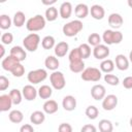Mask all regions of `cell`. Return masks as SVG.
Masks as SVG:
<instances>
[{
	"label": "cell",
	"mask_w": 132,
	"mask_h": 132,
	"mask_svg": "<svg viewBox=\"0 0 132 132\" xmlns=\"http://www.w3.org/2000/svg\"><path fill=\"white\" fill-rule=\"evenodd\" d=\"M12 100L9 94H3L0 96V111H7L11 108Z\"/></svg>",
	"instance_id": "d6986e66"
},
{
	"label": "cell",
	"mask_w": 132,
	"mask_h": 132,
	"mask_svg": "<svg viewBox=\"0 0 132 132\" xmlns=\"http://www.w3.org/2000/svg\"><path fill=\"white\" fill-rule=\"evenodd\" d=\"M90 12H91V15L93 19L95 20H102L105 15V10L104 8L99 5V4H94L91 6V9H90Z\"/></svg>",
	"instance_id": "ac0fdd59"
},
{
	"label": "cell",
	"mask_w": 132,
	"mask_h": 132,
	"mask_svg": "<svg viewBox=\"0 0 132 132\" xmlns=\"http://www.w3.org/2000/svg\"><path fill=\"white\" fill-rule=\"evenodd\" d=\"M8 118H9V121L11 123H14V124H19L21 123L23 120H24V114L21 110H18V109H13L9 112L8 114Z\"/></svg>",
	"instance_id": "d4e9b609"
},
{
	"label": "cell",
	"mask_w": 132,
	"mask_h": 132,
	"mask_svg": "<svg viewBox=\"0 0 132 132\" xmlns=\"http://www.w3.org/2000/svg\"><path fill=\"white\" fill-rule=\"evenodd\" d=\"M123 87L126 89H132V76H127L123 79Z\"/></svg>",
	"instance_id": "ee69618b"
},
{
	"label": "cell",
	"mask_w": 132,
	"mask_h": 132,
	"mask_svg": "<svg viewBox=\"0 0 132 132\" xmlns=\"http://www.w3.org/2000/svg\"><path fill=\"white\" fill-rule=\"evenodd\" d=\"M104 80H105V82H107L110 86H118L120 82V79L118 76H116L113 74H109V73H106L104 75Z\"/></svg>",
	"instance_id": "ab89813d"
},
{
	"label": "cell",
	"mask_w": 132,
	"mask_h": 132,
	"mask_svg": "<svg viewBox=\"0 0 132 132\" xmlns=\"http://www.w3.org/2000/svg\"><path fill=\"white\" fill-rule=\"evenodd\" d=\"M127 3H128V6L132 8V0H128V1H127Z\"/></svg>",
	"instance_id": "681fc988"
},
{
	"label": "cell",
	"mask_w": 132,
	"mask_h": 132,
	"mask_svg": "<svg viewBox=\"0 0 132 132\" xmlns=\"http://www.w3.org/2000/svg\"><path fill=\"white\" fill-rule=\"evenodd\" d=\"M114 69V63L112 60L109 59H104L101 64H100V70L105 72V73H109Z\"/></svg>",
	"instance_id": "4316f807"
},
{
	"label": "cell",
	"mask_w": 132,
	"mask_h": 132,
	"mask_svg": "<svg viewBox=\"0 0 132 132\" xmlns=\"http://www.w3.org/2000/svg\"><path fill=\"white\" fill-rule=\"evenodd\" d=\"M99 114V110L96 106L94 105H90L86 108V116L90 119V120H95Z\"/></svg>",
	"instance_id": "8d00e7d4"
},
{
	"label": "cell",
	"mask_w": 132,
	"mask_h": 132,
	"mask_svg": "<svg viewBox=\"0 0 132 132\" xmlns=\"http://www.w3.org/2000/svg\"><path fill=\"white\" fill-rule=\"evenodd\" d=\"M130 126H131V127H132V118H131V119H130Z\"/></svg>",
	"instance_id": "816d5d0a"
},
{
	"label": "cell",
	"mask_w": 132,
	"mask_h": 132,
	"mask_svg": "<svg viewBox=\"0 0 132 132\" xmlns=\"http://www.w3.org/2000/svg\"><path fill=\"white\" fill-rule=\"evenodd\" d=\"M9 87V80L4 75L0 76V91H5Z\"/></svg>",
	"instance_id": "b9f144b4"
},
{
	"label": "cell",
	"mask_w": 132,
	"mask_h": 132,
	"mask_svg": "<svg viewBox=\"0 0 132 132\" xmlns=\"http://www.w3.org/2000/svg\"><path fill=\"white\" fill-rule=\"evenodd\" d=\"M50 80H51V85L55 90H62L65 85H66V80L64 77V74L61 71H57L55 70L51 75H50Z\"/></svg>",
	"instance_id": "8992f818"
},
{
	"label": "cell",
	"mask_w": 132,
	"mask_h": 132,
	"mask_svg": "<svg viewBox=\"0 0 132 132\" xmlns=\"http://www.w3.org/2000/svg\"><path fill=\"white\" fill-rule=\"evenodd\" d=\"M0 51H1V54H0V57L2 58L3 56H4V53H5V50H4V44L2 43L1 45H0Z\"/></svg>",
	"instance_id": "c3c4849f"
},
{
	"label": "cell",
	"mask_w": 132,
	"mask_h": 132,
	"mask_svg": "<svg viewBox=\"0 0 132 132\" xmlns=\"http://www.w3.org/2000/svg\"><path fill=\"white\" fill-rule=\"evenodd\" d=\"M102 39L105 42V44H118L123 40V34L120 31H112V30H105Z\"/></svg>",
	"instance_id": "277c9868"
},
{
	"label": "cell",
	"mask_w": 132,
	"mask_h": 132,
	"mask_svg": "<svg viewBox=\"0 0 132 132\" xmlns=\"http://www.w3.org/2000/svg\"><path fill=\"white\" fill-rule=\"evenodd\" d=\"M57 18H58V9L56 7L51 6L45 10V19L48 22H54L57 20Z\"/></svg>",
	"instance_id": "4dcf8cb0"
},
{
	"label": "cell",
	"mask_w": 132,
	"mask_h": 132,
	"mask_svg": "<svg viewBox=\"0 0 132 132\" xmlns=\"http://www.w3.org/2000/svg\"><path fill=\"white\" fill-rule=\"evenodd\" d=\"M101 42V37L98 33H92L91 35H89L88 37V43L92 46H96L98 44H100Z\"/></svg>",
	"instance_id": "74e56055"
},
{
	"label": "cell",
	"mask_w": 132,
	"mask_h": 132,
	"mask_svg": "<svg viewBox=\"0 0 132 132\" xmlns=\"http://www.w3.org/2000/svg\"><path fill=\"white\" fill-rule=\"evenodd\" d=\"M58 129H59L60 132H72V127L68 123H62V124H60V126H59Z\"/></svg>",
	"instance_id": "7bdbcfd3"
},
{
	"label": "cell",
	"mask_w": 132,
	"mask_h": 132,
	"mask_svg": "<svg viewBox=\"0 0 132 132\" xmlns=\"http://www.w3.org/2000/svg\"><path fill=\"white\" fill-rule=\"evenodd\" d=\"M69 68L72 72L74 73H79V72H82L84 69H85V63L84 61H77V62H71L69 64Z\"/></svg>",
	"instance_id": "d6a6232c"
},
{
	"label": "cell",
	"mask_w": 132,
	"mask_h": 132,
	"mask_svg": "<svg viewBox=\"0 0 132 132\" xmlns=\"http://www.w3.org/2000/svg\"><path fill=\"white\" fill-rule=\"evenodd\" d=\"M45 120V116H44V111H40V110H35L31 113L30 116V121L32 124L35 125H40L44 122Z\"/></svg>",
	"instance_id": "cb8c5ba5"
},
{
	"label": "cell",
	"mask_w": 132,
	"mask_h": 132,
	"mask_svg": "<svg viewBox=\"0 0 132 132\" xmlns=\"http://www.w3.org/2000/svg\"><path fill=\"white\" fill-rule=\"evenodd\" d=\"M93 56L98 60H104L109 56V48L105 44H98L94 46L93 50Z\"/></svg>",
	"instance_id": "ba28073f"
},
{
	"label": "cell",
	"mask_w": 132,
	"mask_h": 132,
	"mask_svg": "<svg viewBox=\"0 0 132 132\" xmlns=\"http://www.w3.org/2000/svg\"><path fill=\"white\" fill-rule=\"evenodd\" d=\"M23 96L27 101H33L36 99L37 95H38V91L32 86V85H26L24 86L23 90H22Z\"/></svg>",
	"instance_id": "30bf717a"
},
{
	"label": "cell",
	"mask_w": 132,
	"mask_h": 132,
	"mask_svg": "<svg viewBox=\"0 0 132 132\" xmlns=\"http://www.w3.org/2000/svg\"><path fill=\"white\" fill-rule=\"evenodd\" d=\"M18 63H20V61L16 60V59H15L14 57H12L11 55H9V56H7L6 58H4V59L2 60L1 66H2V68H3L4 70L11 72V70L14 68V66H15Z\"/></svg>",
	"instance_id": "7c38bea8"
},
{
	"label": "cell",
	"mask_w": 132,
	"mask_h": 132,
	"mask_svg": "<svg viewBox=\"0 0 132 132\" xmlns=\"http://www.w3.org/2000/svg\"><path fill=\"white\" fill-rule=\"evenodd\" d=\"M99 130L101 132H111L113 130V126H112V123L109 121V120H106V119H103L99 122Z\"/></svg>",
	"instance_id": "f546056e"
},
{
	"label": "cell",
	"mask_w": 132,
	"mask_h": 132,
	"mask_svg": "<svg viewBox=\"0 0 132 132\" xmlns=\"http://www.w3.org/2000/svg\"><path fill=\"white\" fill-rule=\"evenodd\" d=\"M44 65L47 69L55 71V70L58 69V67L60 65V62L55 56H47L44 60Z\"/></svg>",
	"instance_id": "603a6c76"
},
{
	"label": "cell",
	"mask_w": 132,
	"mask_h": 132,
	"mask_svg": "<svg viewBox=\"0 0 132 132\" xmlns=\"http://www.w3.org/2000/svg\"><path fill=\"white\" fill-rule=\"evenodd\" d=\"M13 40V35L11 33H3L1 36V42L3 44H10Z\"/></svg>",
	"instance_id": "60d3db41"
},
{
	"label": "cell",
	"mask_w": 132,
	"mask_h": 132,
	"mask_svg": "<svg viewBox=\"0 0 132 132\" xmlns=\"http://www.w3.org/2000/svg\"><path fill=\"white\" fill-rule=\"evenodd\" d=\"M54 48H55L54 50L55 55L58 58H62V57L66 56V54L68 53L69 45H68V43L66 41H61V42H58V44H56Z\"/></svg>",
	"instance_id": "e0dca14e"
},
{
	"label": "cell",
	"mask_w": 132,
	"mask_h": 132,
	"mask_svg": "<svg viewBox=\"0 0 132 132\" xmlns=\"http://www.w3.org/2000/svg\"><path fill=\"white\" fill-rule=\"evenodd\" d=\"M124 23V20H123V16L120 14V13H111L109 14L108 16V24L111 28H114V29H119L122 27Z\"/></svg>",
	"instance_id": "4fadbf2b"
},
{
	"label": "cell",
	"mask_w": 132,
	"mask_h": 132,
	"mask_svg": "<svg viewBox=\"0 0 132 132\" xmlns=\"http://www.w3.org/2000/svg\"><path fill=\"white\" fill-rule=\"evenodd\" d=\"M59 13H60V16L64 20L66 19H69L72 14V4L68 1L66 2H63L60 6V9H59Z\"/></svg>",
	"instance_id": "9a60e30c"
},
{
	"label": "cell",
	"mask_w": 132,
	"mask_h": 132,
	"mask_svg": "<svg viewBox=\"0 0 132 132\" xmlns=\"http://www.w3.org/2000/svg\"><path fill=\"white\" fill-rule=\"evenodd\" d=\"M116 66L119 70H127L129 68V60L122 54L116 56Z\"/></svg>",
	"instance_id": "44dd1931"
},
{
	"label": "cell",
	"mask_w": 132,
	"mask_h": 132,
	"mask_svg": "<svg viewBox=\"0 0 132 132\" xmlns=\"http://www.w3.org/2000/svg\"><path fill=\"white\" fill-rule=\"evenodd\" d=\"M96 127L93 125H85L84 127H81L80 131L81 132H96Z\"/></svg>",
	"instance_id": "f6af8a7d"
},
{
	"label": "cell",
	"mask_w": 132,
	"mask_h": 132,
	"mask_svg": "<svg viewBox=\"0 0 132 132\" xmlns=\"http://www.w3.org/2000/svg\"><path fill=\"white\" fill-rule=\"evenodd\" d=\"M118 105V97L113 94L107 95L102 99V107L104 110H112Z\"/></svg>",
	"instance_id": "9c48e42d"
},
{
	"label": "cell",
	"mask_w": 132,
	"mask_h": 132,
	"mask_svg": "<svg viewBox=\"0 0 132 132\" xmlns=\"http://www.w3.org/2000/svg\"><path fill=\"white\" fill-rule=\"evenodd\" d=\"M53 94V90L50 86L43 85L38 89V96L41 99H48Z\"/></svg>",
	"instance_id": "83f0119b"
},
{
	"label": "cell",
	"mask_w": 132,
	"mask_h": 132,
	"mask_svg": "<svg viewBox=\"0 0 132 132\" xmlns=\"http://www.w3.org/2000/svg\"><path fill=\"white\" fill-rule=\"evenodd\" d=\"M45 20L46 19L41 14H36L26 22V28L30 32L40 31L45 27Z\"/></svg>",
	"instance_id": "6da1fadb"
},
{
	"label": "cell",
	"mask_w": 132,
	"mask_h": 132,
	"mask_svg": "<svg viewBox=\"0 0 132 132\" xmlns=\"http://www.w3.org/2000/svg\"><path fill=\"white\" fill-rule=\"evenodd\" d=\"M78 48H79V52H80V54H81L82 59H88V58L91 56L92 51H91V46H90L89 43H81V44L78 46Z\"/></svg>",
	"instance_id": "d590c367"
},
{
	"label": "cell",
	"mask_w": 132,
	"mask_h": 132,
	"mask_svg": "<svg viewBox=\"0 0 132 132\" xmlns=\"http://www.w3.org/2000/svg\"><path fill=\"white\" fill-rule=\"evenodd\" d=\"M84 28V25L81 23V21L79 20H73L67 24H65L63 26V33L65 36L67 37H73L75 35H77Z\"/></svg>",
	"instance_id": "7a4b0ae2"
},
{
	"label": "cell",
	"mask_w": 132,
	"mask_h": 132,
	"mask_svg": "<svg viewBox=\"0 0 132 132\" xmlns=\"http://www.w3.org/2000/svg\"><path fill=\"white\" fill-rule=\"evenodd\" d=\"M11 73H12V75L13 76H15V77H22L24 74H25V67L21 64V62L20 63H18L15 66H14V68L11 70Z\"/></svg>",
	"instance_id": "f35d334b"
},
{
	"label": "cell",
	"mask_w": 132,
	"mask_h": 132,
	"mask_svg": "<svg viewBox=\"0 0 132 132\" xmlns=\"http://www.w3.org/2000/svg\"><path fill=\"white\" fill-rule=\"evenodd\" d=\"M6 0H0V3H4Z\"/></svg>",
	"instance_id": "f5cc1de1"
},
{
	"label": "cell",
	"mask_w": 132,
	"mask_h": 132,
	"mask_svg": "<svg viewBox=\"0 0 132 132\" xmlns=\"http://www.w3.org/2000/svg\"><path fill=\"white\" fill-rule=\"evenodd\" d=\"M46 77H47V72L44 69L31 70L28 73V75H27L28 81L31 82V84H33V85H36V84H39V82L43 81Z\"/></svg>",
	"instance_id": "52a82bcc"
},
{
	"label": "cell",
	"mask_w": 132,
	"mask_h": 132,
	"mask_svg": "<svg viewBox=\"0 0 132 132\" xmlns=\"http://www.w3.org/2000/svg\"><path fill=\"white\" fill-rule=\"evenodd\" d=\"M129 60H130V62L132 63V51H131L130 54H129Z\"/></svg>",
	"instance_id": "f907efd6"
},
{
	"label": "cell",
	"mask_w": 132,
	"mask_h": 132,
	"mask_svg": "<svg viewBox=\"0 0 132 132\" xmlns=\"http://www.w3.org/2000/svg\"><path fill=\"white\" fill-rule=\"evenodd\" d=\"M106 95V90L102 85H95L91 89V96L94 100H102Z\"/></svg>",
	"instance_id": "8fae6325"
},
{
	"label": "cell",
	"mask_w": 132,
	"mask_h": 132,
	"mask_svg": "<svg viewBox=\"0 0 132 132\" xmlns=\"http://www.w3.org/2000/svg\"><path fill=\"white\" fill-rule=\"evenodd\" d=\"M12 21L10 20V18L7 14H1L0 15V28L2 30H6L9 29L11 26Z\"/></svg>",
	"instance_id": "e575fe53"
},
{
	"label": "cell",
	"mask_w": 132,
	"mask_h": 132,
	"mask_svg": "<svg viewBox=\"0 0 132 132\" xmlns=\"http://www.w3.org/2000/svg\"><path fill=\"white\" fill-rule=\"evenodd\" d=\"M42 4L43 5H46V6H51L53 4H55L57 2V0H41Z\"/></svg>",
	"instance_id": "7dc6e473"
},
{
	"label": "cell",
	"mask_w": 132,
	"mask_h": 132,
	"mask_svg": "<svg viewBox=\"0 0 132 132\" xmlns=\"http://www.w3.org/2000/svg\"><path fill=\"white\" fill-rule=\"evenodd\" d=\"M101 70L95 67H88L81 72V79L86 81H99L101 78Z\"/></svg>",
	"instance_id": "5b68a950"
},
{
	"label": "cell",
	"mask_w": 132,
	"mask_h": 132,
	"mask_svg": "<svg viewBox=\"0 0 132 132\" xmlns=\"http://www.w3.org/2000/svg\"><path fill=\"white\" fill-rule=\"evenodd\" d=\"M9 96L12 100V103L18 105L22 102V96H23V93L20 92V90L18 89H12L10 92H9Z\"/></svg>",
	"instance_id": "1f68e13d"
},
{
	"label": "cell",
	"mask_w": 132,
	"mask_h": 132,
	"mask_svg": "<svg viewBox=\"0 0 132 132\" xmlns=\"http://www.w3.org/2000/svg\"><path fill=\"white\" fill-rule=\"evenodd\" d=\"M20 131L21 132H34V128L30 124H25L20 128Z\"/></svg>",
	"instance_id": "bcb514c9"
},
{
	"label": "cell",
	"mask_w": 132,
	"mask_h": 132,
	"mask_svg": "<svg viewBox=\"0 0 132 132\" xmlns=\"http://www.w3.org/2000/svg\"><path fill=\"white\" fill-rule=\"evenodd\" d=\"M42 109L45 113L47 114H53L55 112L58 111V103L55 101V100H46L44 103H43V106H42Z\"/></svg>",
	"instance_id": "7402d4cb"
},
{
	"label": "cell",
	"mask_w": 132,
	"mask_h": 132,
	"mask_svg": "<svg viewBox=\"0 0 132 132\" xmlns=\"http://www.w3.org/2000/svg\"><path fill=\"white\" fill-rule=\"evenodd\" d=\"M25 21H26V15L23 11H16L13 15V19H12V23L15 27L18 28H21L24 24H25Z\"/></svg>",
	"instance_id": "484cf974"
},
{
	"label": "cell",
	"mask_w": 132,
	"mask_h": 132,
	"mask_svg": "<svg viewBox=\"0 0 132 132\" xmlns=\"http://www.w3.org/2000/svg\"><path fill=\"white\" fill-rule=\"evenodd\" d=\"M12 57H14L16 60H19L20 62H23L26 60V57H27V54H26V51L22 47V46H19V45H14L11 47L10 50V54Z\"/></svg>",
	"instance_id": "2e32d148"
},
{
	"label": "cell",
	"mask_w": 132,
	"mask_h": 132,
	"mask_svg": "<svg viewBox=\"0 0 132 132\" xmlns=\"http://www.w3.org/2000/svg\"><path fill=\"white\" fill-rule=\"evenodd\" d=\"M41 45L44 50H51L53 47H55L56 45V40L53 36L47 35L45 37H43V39L41 40Z\"/></svg>",
	"instance_id": "f1b7e54d"
},
{
	"label": "cell",
	"mask_w": 132,
	"mask_h": 132,
	"mask_svg": "<svg viewBox=\"0 0 132 132\" xmlns=\"http://www.w3.org/2000/svg\"><path fill=\"white\" fill-rule=\"evenodd\" d=\"M62 106L65 110L67 111H72L76 108V99L71 96V95H67L63 98L62 101Z\"/></svg>",
	"instance_id": "5bb4252c"
},
{
	"label": "cell",
	"mask_w": 132,
	"mask_h": 132,
	"mask_svg": "<svg viewBox=\"0 0 132 132\" xmlns=\"http://www.w3.org/2000/svg\"><path fill=\"white\" fill-rule=\"evenodd\" d=\"M68 59H69V63L81 61V60H82V57H81V54H80V52H79V48H78V47H75V48L71 50V52L69 53Z\"/></svg>",
	"instance_id": "836d02e7"
},
{
	"label": "cell",
	"mask_w": 132,
	"mask_h": 132,
	"mask_svg": "<svg viewBox=\"0 0 132 132\" xmlns=\"http://www.w3.org/2000/svg\"><path fill=\"white\" fill-rule=\"evenodd\" d=\"M89 12H90V9H89L88 5L85 4V3H79L74 8V13H75V15L78 19H85V18H87L88 14H89Z\"/></svg>",
	"instance_id": "ffe728a7"
},
{
	"label": "cell",
	"mask_w": 132,
	"mask_h": 132,
	"mask_svg": "<svg viewBox=\"0 0 132 132\" xmlns=\"http://www.w3.org/2000/svg\"><path fill=\"white\" fill-rule=\"evenodd\" d=\"M40 42V37L36 33H30L23 39L24 47L29 52H35L38 48Z\"/></svg>",
	"instance_id": "3957f363"
}]
</instances>
